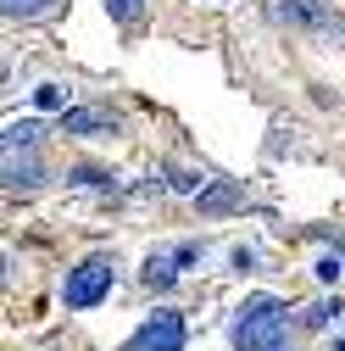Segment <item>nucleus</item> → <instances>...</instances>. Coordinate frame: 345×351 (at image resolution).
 <instances>
[{
  "label": "nucleus",
  "mask_w": 345,
  "mask_h": 351,
  "mask_svg": "<svg viewBox=\"0 0 345 351\" xmlns=\"http://www.w3.org/2000/svg\"><path fill=\"white\" fill-rule=\"evenodd\" d=\"M284 313H290V306L279 295H251L240 306V318H234V351H279Z\"/></svg>",
  "instance_id": "1"
},
{
  "label": "nucleus",
  "mask_w": 345,
  "mask_h": 351,
  "mask_svg": "<svg viewBox=\"0 0 345 351\" xmlns=\"http://www.w3.org/2000/svg\"><path fill=\"white\" fill-rule=\"evenodd\" d=\"M112 279H117V262H112L106 251H95V256H84L78 268H67L62 301H67V306H95V301H106Z\"/></svg>",
  "instance_id": "2"
},
{
  "label": "nucleus",
  "mask_w": 345,
  "mask_h": 351,
  "mask_svg": "<svg viewBox=\"0 0 345 351\" xmlns=\"http://www.w3.org/2000/svg\"><path fill=\"white\" fill-rule=\"evenodd\" d=\"M123 351H184V318L172 313V306H162V313H151L134 329V340H128Z\"/></svg>",
  "instance_id": "3"
},
{
  "label": "nucleus",
  "mask_w": 345,
  "mask_h": 351,
  "mask_svg": "<svg viewBox=\"0 0 345 351\" xmlns=\"http://www.w3.org/2000/svg\"><path fill=\"white\" fill-rule=\"evenodd\" d=\"M112 128H117V123H112L106 112H67V106H62V134H112Z\"/></svg>",
  "instance_id": "4"
},
{
  "label": "nucleus",
  "mask_w": 345,
  "mask_h": 351,
  "mask_svg": "<svg viewBox=\"0 0 345 351\" xmlns=\"http://www.w3.org/2000/svg\"><path fill=\"white\" fill-rule=\"evenodd\" d=\"M172 279H179V268H172L167 256H151V262H145V290H167Z\"/></svg>",
  "instance_id": "5"
},
{
  "label": "nucleus",
  "mask_w": 345,
  "mask_h": 351,
  "mask_svg": "<svg viewBox=\"0 0 345 351\" xmlns=\"http://www.w3.org/2000/svg\"><path fill=\"white\" fill-rule=\"evenodd\" d=\"M56 6H62V0H6V17H28L34 23V17H51Z\"/></svg>",
  "instance_id": "6"
},
{
  "label": "nucleus",
  "mask_w": 345,
  "mask_h": 351,
  "mask_svg": "<svg viewBox=\"0 0 345 351\" xmlns=\"http://www.w3.org/2000/svg\"><path fill=\"white\" fill-rule=\"evenodd\" d=\"M340 313H345L340 301H318V306H307V318H301V324H307V329H329Z\"/></svg>",
  "instance_id": "7"
},
{
  "label": "nucleus",
  "mask_w": 345,
  "mask_h": 351,
  "mask_svg": "<svg viewBox=\"0 0 345 351\" xmlns=\"http://www.w3.org/2000/svg\"><path fill=\"white\" fill-rule=\"evenodd\" d=\"M34 140H39V123H12L6 128V151H28Z\"/></svg>",
  "instance_id": "8"
},
{
  "label": "nucleus",
  "mask_w": 345,
  "mask_h": 351,
  "mask_svg": "<svg viewBox=\"0 0 345 351\" xmlns=\"http://www.w3.org/2000/svg\"><path fill=\"white\" fill-rule=\"evenodd\" d=\"M106 12H112V23H140L145 0H106Z\"/></svg>",
  "instance_id": "9"
},
{
  "label": "nucleus",
  "mask_w": 345,
  "mask_h": 351,
  "mask_svg": "<svg viewBox=\"0 0 345 351\" xmlns=\"http://www.w3.org/2000/svg\"><path fill=\"white\" fill-rule=\"evenodd\" d=\"M34 101L45 106V112H56V106H67V90H62V84H39V90H34Z\"/></svg>",
  "instance_id": "10"
},
{
  "label": "nucleus",
  "mask_w": 345,
  "mask_h": 351,
  "mask_svg": "<svg viewBox=\"0 0 345 351\" xmlns=\"http://www.w3.org/2000/svg\"><path fill=\"white\" fill-rule=\"evenodd\" d=\"M318 279H323V285H334V279H340V251H334V256H323V262H318Z\"/></svg>",
  "instance_id": "11"
}]
</instances>
